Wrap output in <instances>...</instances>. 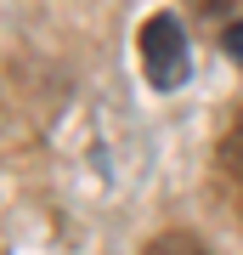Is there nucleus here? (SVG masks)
<instances>
[{
    "mask_svg": "<svg viewBox=\"0 0 243 255\" xmlns=\"http://www.w3.org/2000/svg\"><path fill=\"white\" fill-rule=\"evenodd\" d=\"M136 51H142V74L153 91H175L181 80H187L192 57H187V28H181L175 11H159V17L142 23V34H136Z\"/></svg>",
    "mask_w": 243,
    "mask_h": 255,
    "instance_id": "f257e3e1",
    "label": "nucleus"
},
{
    "mask_svg": "<svg viewBox=\"0 0 243 255\" xmlns=\"http://www.w3.org/2000/svg\"><path fill=\"white\" fill-rule=\"evenodd\" d=\"M142 255H209V250H204L192 233H175V227H170V233H159V238H153V244H147Z\"/></svg>",
    "mask_w": 243,
    "mask_h": 255,
    "instance_id": "7ed1b4c3",
    "label": "nucleus"
},
{
    "mask_svg": "<svg viewBox=\"0 0 243 255\" xmlns=\"http://www.w3.org/2000/svg\"><path fill=\"white\" fill-rule=\"evenodd\" d=\"M198 6L209 11V17H232V23H243V0H198ZM226 23V28H232Z\"/></svg>",
    "mask_w": 243,
    "mask_h": 255,
    "instance_id": "20e7f679",
    "label": "nucleus"
},
{
    "mask_svg": "<svg viewBox=\"0 0 243 255\" xmlns=\"http://www.w3.org/2000/svg\"><path fill=\"white\" fill-rule=\"evenodd\" d=\"M226 51L243 63V23H232V28H226Z\"/></svg>",
    "mask_w": 243,
    "mask_h": 255,
    "instance_id": "39448f33",
    "label": "nucleus"
},
{
    "mask_svg": "<svg viewBox=\"0 0 243 255\" xmlns=\"http://www.w3.org/2000/svg\"><path fill=\"white\" fill-rule=\"evenodd\" d=\"M221 182H226V193H232V204L243 210V114L221 136Z\"/></svg>",
    "mask_w": 243,
    "mask_h": 255,
    "instance_id": "f03ea898",
    "label": "nucleus"
}]
</instances>
